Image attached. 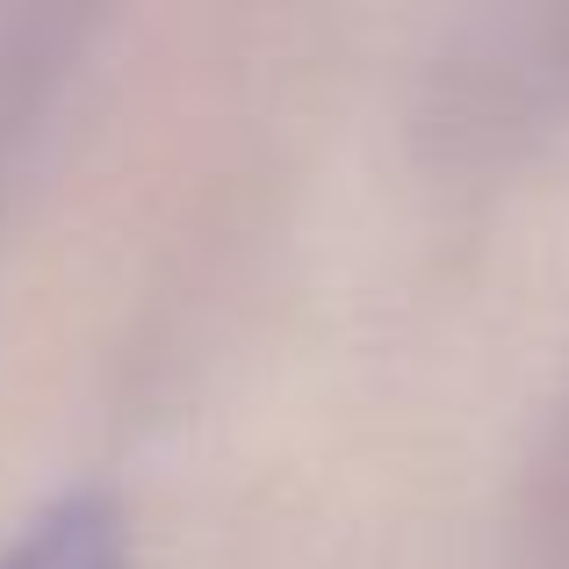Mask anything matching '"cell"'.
<instances>
[{
    "label": "cell",
    "mask_w": 569,
    "mask_h": 569,
    "mask_svg": "<svg viewBox=\"0 0 569 569\" xmlns=\"http://www.w3.org/2000/svg\"><path fill=\"white\" fill-rule=\"evenodd\" d=\"M0 569H123V519L101 498L51 505V512L0 556Z\"/></svg>",
    "instance_id": "obj_1"
}]
</instances>
